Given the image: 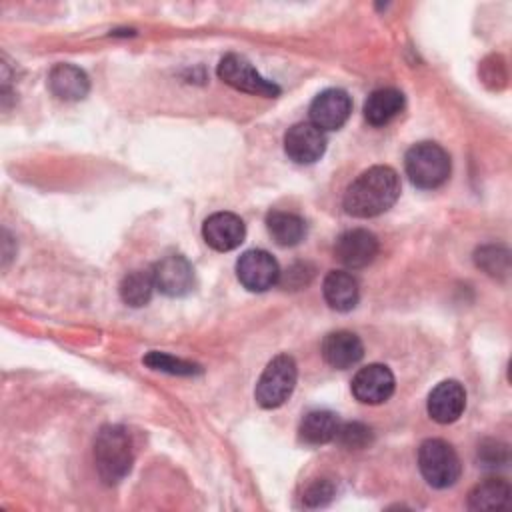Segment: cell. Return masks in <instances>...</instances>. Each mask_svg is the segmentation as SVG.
Segmentation results:
<instances>
[{"mask_svg":"<svg viewBox=\"0 0 512 512\" xmlns=\"http://www.w3.org/2000/svg\"><path fill=\"white\" fill-rule=\"evenodd\" d=\"M400 196V178L390 166L364 170L344 194V210L354 218H374L394 206Z\"/></svg>","mask_w":512,"mask_h":512,"instance_id":"obj_1","label":"cell"},{"mask_svg":"<svg viewBox=\"0 0 512 512\" xmlns=\"http://www.w3.org/2000/svg\"><path fill=\"white\" fill-rule=\"evenodd\" d=\"M134 448L124 426L106 424L94 440V464L100 480L108 486L118 484L132 468Z\"/></svg>","mask_w":512,"mask_h":512,"instance_id":"obj_2","label":"cell"},{"mask_svg":"<svg viewBox=\"0 0 512 512\" xmlns=\"http://www.w3.org/2000/svg\"><path fill=\"white\" fill-rule=\"evenodd\" d=\"M404 168L416 188L434 190L450 176V156L436 142H418L406 152Z\"/></svg>","mask_w":512,"mask_h":512,"instance_id":"obj_3","label":"cell"},{"mask_svg":"<svg viewBox=\"0 0 512 512\" xmlns=\"http://www.w3.org/2000/svg\"><path fill=\"white\" fill-rule=\"evenodd\" d=\"M418 468L432 488H448L456 484L462 472L456 450L440 438H430L420 444Z\"/></svg>","mask_w":512,"mask_h":512,"instance_id":"obj_4","label":"cell"},{"mask_svg":"<svg viewBox=\"0 0 512 512\" xmlns=\"http://www.w3.org/2000/svg\"><path fill=\"white\" fill-rule=\"evenodd\" d=\"M296 378H298V370H296L294 358L288 354H278L268 362V366L264 368V372L256 382V390H254L256 402L262 408L282 406L294 392Z\"/></svg>","mask_w":512,"mask_h":512,"instance_id":"obj_5","label":"cell"},{"mask_svg":"<svg viewBox=\"0 0 512 512\" xmlns=\"http://www.w3.org/2000/svg\"><path fill=\"white\" fill-rule=\"evenodd\" d=\"M216 72L222 82H226L228 86H232L236 90H242L248 94H258V96H268V98H274L280 94V88L274 82L262 78L244 56L226 54L220 60Z\"/></svg>","mask_w":512,"mask_h":512,"instance_id":"obj_6","label":"cell"},{"mask_svg":"<svg viewBox=\"0 0 512 512\" xmlns=\"http://www.w3.org/2000/svg\"><path fill=\"white\" fill-rule=\"evenodd\" d=\"M236 276L246 290L264 292L280 282V268L266 250H246L236 262Z\"/></svg>","mask_w":512,"mask_h":512,"instance_id":"obj_7","label":"cell"},{"mask_svg":"<svg viewBox=\"0 0 512 512\" xmlns=\"http://www.w3.org/2000/svg\"><path fill=\"white\" fill-rule=\"evenodd\" d=\"M326 150V134L312 122H298L284 136V152L296 164H312Z\"/></svg>","mask_w":512,"mask_h":512,"instance_id":"obj_8","label":"cell"},{"mask_svg":"<svg viewBox=\"0 0 512 512\" xmlns=\"http://www.w3.org/2000/svg\"><path fill=\"white\" fill-rule=\"evenodd\" d=\"M394 392V374L384 364H368L352 378V394L362 404H382Z\"/></svg>","mask_w":512,"mask_h":512,"instance_id":"obj_9","label":"cell"},{"mask_svg":"<svg viewBox=\"0 0 512 512\" xmlns=\"http://www.w3.org/2000/svg\"><path fill=\"white\" fill-rule=\"evenodd\" d=\"M352 112L350 96L340 88L320 92L310 104V122L324 130H338Z\"/></svg>","mask_w":512,"mask_h":512,"instance_id":"obj_10","label":"cell"},{"mask_svg":"<svg viewBox=\"0 0 512 512\" xmlns=\"http://www.w3.org/2000/svg\"><path fill=\"white\" fill-rule=\"evenodd\" d=\"M156 290L166 296H184L194 286V270L180 254L164 256L152 270Z\"/></svg>","mask_w":512,"mask_h":512,"instance_id":"obj_11","label":"cell"},{"mask_svg":"<svg viewBox=\"0 0 512 512\" xmlns=\"http://www.w3.org/2000/svg\"><path fill=\"white\" fill-rule=\"evenodd\" d=\"M202 236L210 248L218 252H228L244 242L246 226L242 218L232 212H216L204 220Z\"/></svg>","mask_w":512,"mask_h":512,"instance_id":"obj_12","label":"cell"},{"mask_svg":"<svg viewBox=\"0 0 512 512\" xmlns=\"http://www.w3.org/2000/svg\"><path fill=\"white\" fill-rule=\"evenodd\" d=\"M334 254L346 268H364L378 254V238L362 228L348 230L338 236L334 244Z\"/></svg>","mask_w":512,"mask_h":512,"instance_id":"obj_13","label":"cell"},{"mask_svg":"<svg viewBox=\"0 0 512 512\" xmlns=\"http://www.w3.org/2000/svg\"><path fill=\"white\" fill-rule=\"evenodd\" d=\"M428 414L438 424H450L458 420L466 408V392L460 382L444 380L428 396Z\"/></svg>","mask_w":512,"mask_h":512,"instance_id":"obj_14","label":"cell"},{"mask_svg":"<svg viewBox=\"0 0 512 512\" xmlns=\"http://www.w3.org/2000/svg\"><path fill=\"white\" fill-rule=\"evenodd\" d=\"M320 350H322L324 360L336 370L352 368L364 356L362 340L354 332H348V330H336V332L326 334Z\"/></svg>","mask_w":512,"mask_h":512,"instance_id":"obj_15","label":"cell"},{"mask_svg":"<svg viewBox=\"0 0 512 512\" xmlns=\"http://www.w3.org/2000/svg\"><path fill=\"white\" fill-rule=\"evenodd\" d=\"M48 88L56 98L64 102H76L88 94L90 82L86 72L78 66L56 64L48 74Z\"/></svg>","mask_w":512,"mask_h":512,"instance_id":"obj_16","label":"cell"},{"mask_svg":"<svg viewBox=\"0 0 512 512\" xmlns=\"http://www.w3.org/2000/svg\"><path fill=\"white\" fill-rule=\"evenodd\" d=\"M322 294L332 310L348 312L360 298L358 280L346 270H330L322 282Z\"/></svg>","mask_w":512,"mask_h":512,"instance_id":"obj_17","label":"cell"},{"mask_svg":"<svg viewBox=\"0 0 512 512\" xmlns=\"http://www.w3.org/2000/svg\"><path fill=\"white\" fill-rule=\"evenodd\" d=\"M404 108V94L396 88L374 90L364 102V118L372 126H384Z\"/></svg>","mask_w":512,"mask_h":512,"instance_id":"obj_18","label":"cell"},{"mask_svg":"<svg viewBox=\"0 0 512 512\" xmlns=\"http://www.w3.org/2000/svg\"><path fill=\"white\" fill-rule=\"evenodd\" d=\"M338 428H340L338 414L330 410H312L302 418L298 432L302 442L310 446H320V444L332 442L338 434Z\"/></svg>","mask_w":512,"mask_h":512,"instance_id":"obj_19","label":"cell"},{"mask_svg":"<svg viewBox=\"0 0 512 512\" xmlns=\"http://www.w3.org/2000/svg\"><path fill=\"white\" fill-rule=\"evenodd\" d=\"M266 228L278 246H296L306 236V222L298 214L274 210L266 216Z\"/></svg>","mask_w":512,"mask_h":512,"instance_id":"obj_20","label":"cell"},{"mask_svg":"<svg viewBox=\"0 0 512 512\" xmlns=\"http://www.w3.org/2000/svg\"><path fill=\"white\" fill-rule=\"evenodd\" d=\"M510 502V486L502 478H486L468 494L470 510H500Z\"/></svg>","mask_w":512,"mask_h":512,"instance_id":"obj_21","label":"cell"},{"mask_svg":"<svg viewBox=\"0 0 512 512\" xmlns=\"http://www.w3.org/2000/svg\"><path fill=\"white\" fill-rule=\"evenodd\" d=\"M154 288H156V284H154L152 272L134 270V272H130V274H126L122 278V282H120V298H122L124 304L140 308V306L150 302Z\"/></svg>","mask_w":512,"mask_h":512,"instance_id":"obj_22","label":"cell"},{"mask_svg":"<svg viewBox=\"0 0 512 512\" xmlns=\"http://www.w3.org/2000/svg\"><path fill=\"white\" fill-rule=\"evenodd\" d=\"M144 364L150 366L152 370L178 374V376H192V374L200 372V366H196L192 362H186V360H180V358H174V356L164 354V352H156V350L148 352L144 356Z\"/></svg>","mask_w":512,"mask_h":512,"instance_id":"obj_23","label":"cell"},{"mask_svg":"<svg viewBox=\"0 0 512 512\" xmlns=\"http://www.w3.org/2000/svg\"><path fill=\"white\" fill-rule=\"evenodd\" d=\"M342 446L346 448H354V450H360V448H366L370 442H372V430L360 422H348V424H340L338 428V434L336 438Z\"/></svg>","mask_w":512,"mask_h":512,"instance_id":"obj_24","label":"cell"},{"mask_svg":"<svg viewBox=\"0 0 512 512\" xmlns=\"http://www.w3.org/2000/svg\"><path fill=\"white\" fill-rule=\"evenodd\" d=\"M476 264L484 268L488 274L496 276L498 272L508 270V254L502 248L496 246H484L476 252Z\"/></svg>","mask_w":512,"mask_h":512,"instance_id":"obj_25","label":"cell"},{"mask_svg":"<svg viewBox=\"0 0 512 512\" xmlns=\"http://www.w3.org/2000/svg\"><path fill=\"white\" fill-rule=\"evenodd\" d=\"M334 496V486L332 482L328 480H316L314 484H310L304 492V504L310 506V508H316V506H324L332 500Z\"/></svg>","mask_w":512,"mask_h":512,"instance_id":"obj_26","label":"cell"},{"mask_svg":"<svg viewBox=\"0 0 512 512\" xmlns=\"http://www.w3.org/2000/svg\"><path fill=\"white\" fill-rule=\"evenodd\" d=\"M308 266L306 264H294V266H290L286 272L288 274H284V278H282V284L284 286H288V288H292V290H298V288H302V286H306L308 282H310V278H312V268L310 270H306Z\"/></svg>","mask_w":512,"mask_h":512,"instance_id":"obj_27","label":"cell"},{"mask_svg":"<svg viewBox=\"0 0 512 512\" xmlns=\"http://www.w3.org/2000/svg\"><path fill=\"white\" fill-rule=\"evenodd\" d=\"M478 456H480V462L488 468H494L496 464L504 462L506 460V446L502 444H496V442H490V446H482L478 450Z\"/></svg>","mask_w":512,"mask_h":512,"instance_id":"obj_28","label":"cell"}]
</instances>
